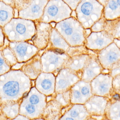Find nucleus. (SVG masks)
<instances>
[{"instance_id": "f257e3e1", "label": "nucleus", "mask_w": 120, "mask_h": 120, "mask_svg": "<svg viewBox=\"0 0 120 120\" xmlns=\"http://www.w3.org/2000/svg\"><path fill=\"white\" fill-rule=\"evenodd\" d=\"M46 103L45 97L32 88L20 101L19 114L31 120H37L41 118Z\"/></svg>"}, {"instance_id": "f03ea898", "label": "nucleus", "mask_w": 120, "mask_h": 120, "mask_svg": "<svg viewBox=\"0 0 120 120\" xmlns=\"http://www.w3.org/2000/svg\"><path fill=\"white\" fill-rule=\"evenodd\" d=\"M30 89V85L19 84L16 80H10L4 84H0L1 103L8 101L20 102Z\"/></svg>"}, {"instance_id": "7ed1b4c3", "label": "nucleus", "mask_w": 120, "mask_h": 120, "mask_svg": "<svg viewBox=\"0 0 120 120\" xmlns=\"http://www.w3.org/2000/svg\"><path fill=\"white\" fill-rule=\"evenodd\" d=\"M104 6L97 0H81L75 10L80 20H97L103 15Z\"/></svg>"}, {"instance_id": "20e7f679", "label": "nucleus", "mask_w": 120, "mask_h": 120, "mask_svg": "<svg viewBox=\"0 0 120 120\" xmlns=\"http://www.w3.org/2000/svg\"><path fill=\"white\" fill-rule=\"evenodd\" d=\"M72 10L63 0H49L44 12V18L60 20L69 17Z\"/></svg>"}, {"instance_id": "39448f33", "label": "nucleus", "mask_w": 120, "mask_h": 120, "mask_svg": "<svg viewBox=\"0 0 120 120\" xmlns=\"http://www.w3.org/2000/svg\"><path fill=\"white\" fill-rule=\"evenodd\" d=\"M62 105L59 102L50 101L46 103L41 116L43 120H59L61 117Z\"/></svg>"}, {"instance_id": "423d86ee", "label": "nucleus", "mask_w": 120, "mask_h": 120, "mask_svg": "<svg viewBox=\"0 0 120 120\" xmlns=\"http://www.w3.org/2000/svg\"><path fill=\"white\" fill-rule=\"evenodd\" d=\"M107 104L106 101L95 99L89 100L84 105L89 115L101 116L105 113Z\"/></svg>"}, {"instance_id": "0eeeda50", "label": "nucleus", "mask_w": 120, "mask_h": 120, "mask_svg": "<svg viewBox=\"0 0 120 120\" xmlns=\"http://www.w3.org/2000/svg\"><path fill=\"white\" fill-rule=\"evenodd\" d=\"M20 102L8 101L1 103L0 113L7 120L14 119L19 114Z\"/></svg>"}, {"instance_id": "6e6552de", "label": "nucleus", "mask_w": 120, "mask_h": 120, "mask_svg": "<svg viewBox=\"0 0 120 120\" xmlns=\"http://www.w3.org/2000/svg\"><path fill=\"white\" fill-rule=\"evenodd\" d=\"M120 15V0H108L104 9L103 15L106 18H118Z\"/></svg>"}, {"instance_id": "1a4fd4ad", "label": "nucleus", "mask_w": 120, "mask_h": 120, "mask_svg": "<svg viewBox=\"0 0 120 120\" xmlns=\"http://www.w3.org/2000/svg\"><path fill=\"white\" fill-rule=\"evenodd\" d=\"M13 49L15 54L19 61L27 60L32 56L33 53V46L26 43H20L15 45Z\"/></svg>"}, {"instance_id": "9d476101", "label": "nucleus", "mask_w": 120, "mask_h": 120, "mask_svg": "<svg viewBox=\"0 0 120 120\" xmlns=\"http://www.w3.org/2000/svg\"><path fill=\"white\" fill-rule=\"evenodd\" d=\"M65 114L76 120H85L89 116L84 105L80 104L72 106Z\"/></svg>"}, {"instance_id": "9b49d317", "label": "nucleus", "mask_w": 120, "mask_h": 120, "mask_svg": "<svg viewBox=\"0 0 120 120\" xmlns=\"http://www.w3.org/2000/svg\"><path fill=\"white\" fill-rule=\"evenodd\" d=\"M120 103L115 102L107 105L105 112L108 119L110 120H120Z\"/></svg>"}, {"instance_id": "f8f14e48", "label": "nucleus", "mask_w": 120, "mask_h": 120, "mask_svg": "<svg viewBox=\"0 0 120 120\" xmlns=\"http://www.w3.org/2000/svg\"><path fill=\"white\" fill-rule=\"evenodd\" d=\"M27 28L25 23L22 22H18L15 27V32L18 35V38L20 39H27L26 35L27 34Z\"/></svg>"}, {"instance_id": "ddd939ff", "label": "nucleus", "mask_w": 120, "mask_h": 120, "mask_svg": "<svg viewBox=\"0 0 120 120\" xmlns=\"http://www.w3.org/2000/svg\"><path fill=\"white\" fill-rule=\"evenodd\" d=\"M51 82L48 79H44L42 82L40 87L37 88L39 91L45 94H48L49 91L51 86Z\"/></svg>"}, {"instance_id": "4468645a", "label": "nucleus", "mask_w": 120, "mask_h": 120, "mask_svg": "<svg viewBox=\"0 0 120 120\" xmlns=\"http://www.w3.org/2000/svg\"><path fill=\"white\" fill-rule=\"evenodd\" d=\"M9 18V13L6 9H0V23H3L6 22Z\"/></svg>"}, {"instance_id": "2eb2a0df", "label": "nucleus", "mask_w": 120, "mask_h": 120, "mask_svg": "<svg viewBox=\"0 0 120 120\" xmlns=\"http://www.w3.org/2000/svg\"><path fill=\"white\" fill-rule=\"evenodd\" d=\"M71 10H75L81 0H63Z\"/></svg>"}, {"instance_id": "dca6fc26", "label": "nucleus", "mask_w": 120, "mask_h": 120, "mask_svg": "<svg viewBox=\"0 0 120 120\" xmlns=\"http://www.w3.org/2000/svg\"><path fill=\"white\" fill-rule=\"evenodd\" d=\"M8 68L9 67L7 66L5 60H4L1 55H0V74L5 72Z\"/></svg>"}, {"instance_id": "f3484780", "label": "nucleus", "mask_w": 120, "mask_h": 120, "mask_svg": "<svg viewBox=\"0 0 120 120\" xmlns=\"http://www.w3.org/2000/svg\"><path fill=\"white\" fill-rule=\"evenodd\" d=\"M108 86L106 84H102L99 87V90L101 93L105 94L108 90Z\"/></svg>"}, {"instance_id": "a211bd4d", "label": "nucleus", "mask_w": 120, "mask_h": 120, "mask_svg": "<svg viewBox=\"0 0 120 120\" xmlns=\"http://www.w3.org/2000/svg\"><path fill=\"white\" fill-rule=\"evenodd\" d=\"M81 92L83 96L86 97L89 95V88L86 87H84L82 88Z\"/></svg>"}, {"instance_id": "6ab92c4d", "label": "nucleus", "mask_w": 120, "mask_h": 120, "mask_svg": "<svg viewBox=\"0 0 120 120\" xmlns=\"http://www.w3.org/2000/svg\"><path fill=\"white\" fill-rule=\"evenodd\" d=\"M116 58V55L114 53H111L108 56V60L110 61H113Z\"/></svg>"}, {"instance_id": "aec40b11", "label": "nucleus", "mask_w": 120, "mask_h": 120, "mask_svg": "<svg viewBox=\"0 0 120 120\" xmlns=\"http://www.w3.org/2000/svg\"><path fill=\"white\" fill-rule=\"evenodd\" d=\"M11 120H31L25 116H23L22 115H19L15 117L14 119Z\"/></svg>"}, {"instance_id": "412c9836", "label": "nucleus", "mask_w": 120, "mask_h": 120, "mask_svg": "<svg viewBox=\"0 0 120 120\" xmlns=\"http://www.w3.org/2000/svg\"><path fill=\"white\" fill-rule=\"evenodd\" d=\"M59 85L60 87L64 88L67 86V82L66 81L64 80H61L59 82Z\"/></svg>"}, {"instance_id": "4be33fe9", "label": "nucleus", "mask_w": 120, "mask_h": 120, "mask_svg": "<svg viewBox=\"0 0 120 120\" xmlns=\"http://www.w3.org/2000/svg\"><path fill=\"white\" fill-rule=\"evenodd\" d=\"M59 120H76L74 119V118L71 117H69L67 115H65L61 117L60 119Z\"/></svg>"}, {"instance_id": "5701e85b", "label": "nucleus", "mask_w": 120, "mask_h": 120, "mask_svg": "<svg viewBox=\"0 0 120 120\" xmlns=\"http://www.w3.org/2000/svg\"><path fill=\"white\" fill-rule=\"evenodd\" d=\"M80 36L77 34H75L73 36L72 39L75 41H77L80 39Z\"/></svg>"}, {"instance_id": "b1692460", "label": "nucleus", "mask_w": 120, "mask_h": 120, "mask_svg": "<svg viewBox=\"0 0 120 120\" xmlns=\"http://www.w3.org/2000/svg\"><path fill=\"white\" fill-rule=\"evenodd\" d=\"M103 39H99L96 41V43L99 46H101L103 45Z\"/></svg>"}, {"instance_id": "393cba45", "label": "nucleus", "mask_w": 120, "mask_h": 120, "mask_svg": "<svg viewBox=\"0 0 120 120\" xmlns=\"http://www.w3.org/2000/svg\"><path fill=\"white\" fill-rule=\"evenodd\" d=\"M97 0L104 6L108 0Z\"/></svg>"}, {"instance_id": "a878e982", "label": "nucleus", "mask_w": 120, "mask_h": 120, "mask_svg": "<svg viewBox=\"0 0 120 120\" xmlns=\"http://www.w3.org/2000/svg\"><path fill=\"white\" fill-rule=\"evenodd\" d=\"M54 43L55 45H58L60 44V41L59 39H54Z\"/></svg>"}, {"instance_id": "bb28decb", "label": "nucleus", "mask_w": 120, "mask_h": 120, "mask_svg": "<svg viewBox=\"0 0 120 120\" xmlns=\"http://www.w3.org/2000/svg\"><path fill=\"white\" fill-rule=\"evenodd\" d=\"M113 97L114 99H115V100H118L120 99V96H119V95L118 94H116L114 95Z\"/></svg>"}, {"instance_id": "cd10ccee", "label": "nucleus", "mask_w": 120, "mask_h": 120, "mask_svg": "<svg viewBox=\"0 0 120 120\" xmlns=\"http://www.w3.org/2000/svg\"><path fill=\"white\" fill-rule=\"evenodd\" d=\"M56 52L58 53H60V54H63V51H62V50H60V49H56L55 50Z\"/></svg>"}, {"instance_id": "c85d7f7f", "label": "nucleus", "mask_w": 120, "mask_h": 120, "mask_svg": "<svg viewBox=\"0 0 120 120\" xmlns=\"http://www.w3.org/2000/svg\"><path fill=\"white\" fill-rule=\"evenodd\" d=\"M57 60V58L55 57H53L51 58V61L53 63H55L56 62V61Z\"/></svg>"}, {"instance_id": "c756f323", "label": "nucleus", "mask_w": 120, "mask_h": 120, "mask_svg": "<svg viewBox=\"0 0 120 120\" xmlns=\"http://www.w3.org/2000/svg\"><path fill=\"white\" fill-rule=\"evenodd\" d=\"M85 120H98L97 119H95V118H94L92 117H90L89 116Z\"/></svg>"}, {"instance_id": "7c9ffc66", "label": "nucleus", "mask_w": 120, "mask_h": 120, "mask_svg": "<svg viewBox=\"0 0 120 120\" xmlns=\"http://www.w3.org/2000/svg\"><path fill=\"white\" fill-rule=\"evenodd\" d=\"M0 120H7L2 116L1 113H0Z\"/></svg>"}, {"instance_id": "2f4dec72", "label": "nucleus", "mask_w": 120, "mask_h": 120, "mask_svg": "<svg viewBox=\"0 0 120 120\" xmlns=\"http://www.w3.org/2000/svg\"><path fill=\"white\" fill-rule=\"evenodd\" d=\"M2 34H1V31L0 30V38H1L2 39V38H0L1 37H2ZM1 45V44L0 43V46Z\"/></svg>"}, {"instance_id": "473e14b6", "label": "nucleus", "mask_w": 120, "mask_h": 120, "mask_svg": "<svg viewBox=\"0 0 120 120\" xmlns=\"http://www.w3.org/2000/svg\"><path fill=\"white\" fill-rule=\"evenodd\" d=\"M108 120V119H104V120Z\"/></svg>"}, {"instance_id": "72a5a7b5", "label": "nucleus", "mask_w": 120, "mask_h": 120, "mask_svg": "<svg viewBox=\"0 0 120 120\" xmlns=\"http://www.w3.org/2000/svg\"><path fill=\"white\" fill-rule=\"evenodd\" d=\"M1 104V103L0 100V106Z\"/></svg>"}]
</instances>
